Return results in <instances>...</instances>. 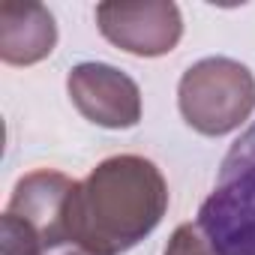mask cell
I'll use <instances>...</instances> for the list:
<instances>
[{"label":"cell","instance_id":"cell-6","mask_svg":"<svg viewBox=\"0 0 255 255\" xmlns=\"http://www.w3.org/2000/svg\"><path fill=\"white\" fill-rule=\"evenodd\" d=\"M75 186L78 180L66 177L63 171L36 168L18 177L6 213L27 222L39 237L42 249L69 243V204H72Z\"/></svg>","mask_w":255,"mask_h":255},{"label":"cell","instance_id":"cell-3","mask_svg":"<svg viewBox=\"0 0 255 255\" xmlns=\"http://www.w3.org/2000/svg\"><path fill=\"white\" fill-rule=\"evenodd\" d=\"M195 225L216 255H255V123L222 159L219 180Z\"/></svg>","mask_w":255,"mask_h":255},{"label":"cell","instance_id":"cell-5","mask_svg":"<svg viewBox=\"0 0 255 255\" xmlns=\"http://www.w3.org/2000/svg\"><path fill=\"white\" fill-rule=\"evenodd\" d=\"M66 93L78 114L102 129H132L141 120V90L111 63H78L66 75Z\"/></svg>","mask_w":255,"mask_h":255},{"label":"cell","instance_id":"cell-7","mask_svg":"<svg viewBox=\"0 0 255 255\" xmlns=\"http://www.w3.org/2000/svg\"><path fill=\"white\" fill-rule=\"evenodd\" d=\"M57 45V24L42 3L0 6V57L9 66H33L45 60Z\"/></svg>","mask_w":255,"mask_h":255},{"label":"cell","instance_id":"cell-9","mask_svg":"<svg viewBox=\"0 0 255 255\" xmlns=\"http://www.w3.org/2000/svg\"><path fill=\"white\" fill-rule=\"evenodd\" d=\"M162 255H216V249L210 246V240L201 234L195 222H183L168 237V246Z\"/></svg>","mask_w":255,"mask_h":255},{"label":"cell","instance_id":"cell-2","mask_svg":"<svg viewBox=\"0 0 255 255\" xmlns=\"http://www.w3.org/2000/svg\"><path fill=\"white\" fill-rule=\"evenodd\" d=\"M177 108L195 132L207 138L228 135L255 111V75L240 60L204 57L180 75Z\"/></svg>","mask_w":255,"mask_h":255},{"label":"cell","instance_id":"cell-10","mask_svg":"<svg viewBox=\"0 0 255 255\" xmlns=\"http://www.w3.org/2000/svg\"><path fill=\"white\" fill-rule=\"evenodd\" d=\"M42 255H96V252H90L87 246H81V243H57V246H48V249H42Z\"/></svg>","mask_w":255,"mask_h":255},{"label":"cell","instance_id":"cell-1","mask_svg":"<svg viewBox=\"0 0 255 255\" xmlns=\"http://www.w3.org/2000/svg\"><path fill=\"white\" fill-rule=\"evenodd\" d=\"M165 210L168 183L156 162L117 153L78 180L69 204V240L96 255H120L153 234Z\"/></svg>","mask_w":255,"mask_h":255},{"label":"cell","instance_id":"cell-4","mask_svg":"<svg viewBox=\"0 0 255 255\" xmlns=\"http://www.w3.org/2000/svg\"><path fill=\"white\" fill-rule=\"evenodd\" d=\"M99 33L126 54L162 57L183 36V15L171 0H123L96 6Z\"/></svg>","mask_w":255,"mask_h":255},{"label":"cell","instance_id":"cell-8","mask_svg":"<svg viewBox=\"0 0 255 255\" xmlns=\"http://www.w3.org/2000/svg\"><path fill=\"white\" fill-rule=\"evenodd\" d=\"M0 255H42V243L27 222L3 213L0 216Z\"/></svg>","mask_w":255,"mask_h":255}]
</instances>
